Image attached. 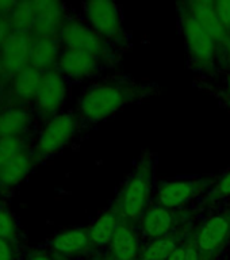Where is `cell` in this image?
<instances>
[{"instance_id":"cell-2","label":"cell","mask_w":230,"mask_h":260,"mask_svg":"<svg viewBox=\"0 0 230 260\" xmlns=\"http://www.w3.org/2000/svg\"><path fill=\"white\" fill-rule=\"evenodd\" d=\"M156 157L146 152L140 157L137 166L122 186L115 206L122 217V221L138 228L142 215L150 206L153 195Z\"/></svg>"},{"instance_id":"cell-8","label":"cell","mask_w":230,"mask_h":260,"mask_svg":"<svg viewBox=\"0 0 230 260\" xmlns=\"http://www.w3.org/2000/svg\"><path fill=\"white\" fill-rule=\"evenodd\" d=\"M68 93L69 81L57 69L44 72L42 84L31 105L38 123H44L62 113Z\"/></svg>"},{"instance_id":"cell-15","label":"cell","mask_w":230,"mask_h":260,"mask_svg":"<svg viewBox=\"0 0 230 260\" xmlns=\"http://www.w3.org/2000/svg\"><path fill=\"white\" fill-rule=\"evenodd\" d=\"M105 67L102 61L89 54L62 49L56 69L69 83H80L96 76Z\"/></svg>"},{"instance_id":"cell-9","label":"cell","mask_w":230,"mask_h":260,"mask_svg":"<svg viewBox=\"0 0 230 260\" xmlns=\"http://www.w3.org/2000/svg\"><path fill=\"white\" fill-rule=\"evenodd\" d=\"M217 182L215 176H192L166 180L158 184L154 205L170 210H178L194 198L202 195Z\"/></svg>"},{"instance_id":"cell-10","label":"cell","mask_w":230,"mask_h":260,"mask_svg":"<svg viewBox=\"0 0 230 260\" xmlns=\"http://www.w3.org/2000/svg\"><path fill=\"white\" fill-rule=\"evenodd\" d=\"M230 240V209L207 218L194 235L201 260H215Z\"/></svg>"},{"instance_id":"cell-22","label":"cell","mask_w":230,"mask_h":260,"mask_svg":"<svg viewBox=\"0 0 230 260\" xmlns=\"http://www.w3.org/2000/svg\"><path fill=\"white\" fill-rule=\"evenodd\" d=\"M180 235L167 236L162 239H156L148 241L141 249V260H168L175 249L180 245Z\"/></svg>"},{"instance_id":"cell-27","label":"cell","mask_w":230,"mask_h":260,"mask_svg":"<svg viewBox=\"0 0 230 260\" xmlns=\"http://www.w3.org/2000/svg\"><path fill=\"white\" fill-rule=\"evenodd\" d=\"M22 260H57V257L49 249H44V248H30V249L23 252Z\"/></svg>"},{"instance_id":"cell-7","label":"cell","mask_w":230,"mask_h":260,"mask_svg":"<svg viewBox=\"0 0 230 260\" xmlns=\"http://www.w3.org/2000/svg\"><path fill=\"white\" fill-rule=\"evenodd\" d=\"M83 19L111 46H123L126 32L121 8L113 2L93 0L83 3Z\"/></svg>"},{"instance_id":"cell-25","label":"cell","mask_w":230,"mask_h":260,"mask_svg":"<svg viewBox=\"0 0 230 260\" xmlns=\"http://www.w3.org/2000/svg\"><path fill=\"white\" fill-rule=\"evenodd\" d=\"M22 245L0 239V260H22Z\"/></svg>"},{"instance_id":"cell-11","label":"cell","mask_w":230,"mask_h":260,"mask_svg":"<svg viewBox=\"0 0 230 260\" xmlns=\"http://www.w3.org/2000/svg\"><path fill=\"white\" fill-rule=\"evenodd\" d=\"M31 41V34L12 31L0 48V85L8 83L16 73L30 65Z\"/></svg>"},{"instance_id":"cell-17","label":"cell","mask_w":230,"mask_h":260,"mask_svg":"<svg viewBox=\"0 0 230 260\" xmlns=\"http://www.w3.org/2000/svg\"><path fill=\"white\" fill-rule=\"evenodd\" d=\"M49 251L58 260H69L73 256L91 251L88 229L72 228L58 232L49 241Z\"/></svg>"},{"instance_id":"cell-14","label":"cell","mask_w":230,"mask_h":260,"mask_svg":"<svg viewBox=\"0 0 230 260\" xmlns=\"http://www.w3.org/2000/svg\"><path fill=\"white\" fill-rule=\"evenodd\" d=\"M186 6L195 19L202 24V27L214 40L218 48L219 58H226L230 32L225 28L215 11L214 0H192V2H186Z\"/></svg>"},{"instance_id":"cell-32","label":"cell","mask_w":230,"mask_h":260,"mask_svg":"<svg viewBox=\"0 0 230 260\" xmlns=\"http://www.w3.org/2000/svg\"><path fill=\"white\" fill-rule=\"evenodd\" d=\"M226 60L230 65V42H229V46H227V52H226Z\"/></svg>"},{"instance_id":"cell-31","label":"cell","mask_w":230,"mask_h":260,"mask_svg":"<svg viewBox=\"0 0 230 260\" xmlns=\"http://www.w3.org/2000/svg\"><path fill=\"white\" fill-rule=\"evenodd\" d=\"M168 260H187V248L184 245H179L172 255L168 257Z\"/></svg>"},{"instance_id":"cell-6","label":"cell","mask_w":230,"mask_h":260,"mask_svg":"<svg viewBox=\"0 0 230 260\" xmlns=\"http://www.w3.org/2000/svg\"><path fill=\"white\" fill-rule=\"evenodd\" d=\"M79 126L80 121L76 114L67 111L41 123L32 140V149L41 161L65 149L73 141Z\"/></svg>"},{"instance_id":"cell-5","label":"cell","mask_w":230,"mask_h":260,"mask_svg":"<svg viewBox=\"0 0 230 260\" xmlns=\"http://www.w3.org/2000/svg\"><path fill=\"white\" fill-rule=\"evenodd\" d=\"M58 40L62 49L76 50L95 57L103 64L111 65L114 62L113 46L102 38L84 19L69 15L64 27L61 28Z\"/></svg>"},{"instance_id":"cell-35","label":"cell","mask_w":230,"mask_h":260,"mask_svg":"<svg viewBox=\"0 0 230 260\" xmlns=\"http://www.w3.org/2000/svg\"><path fill=\"white\" fill-rule=\"evenodd\" d=\"M57 260H58V259H57Z\"/></svg>"},{"instance_id":"cell-13","label":"cell","mask_w":230,"mask_h":260,"mask_svg":"<svg viewBox=\"0 0 230 260\" xmlns=\"http://www.w3.org/2000/svg\"><path fill=\"white\" fill-rule=\"evenodd\" d=\"M36 20L31 36L37 38H58L69 18L64 3L57 0H36Z\"/></svg>"},{"instance_id":"cell-24","label":"cell","mask_w":230,"mask_h":260,"mask_svg":"<svg viewBox=\"0 0 230 260\" xmlns=\"http://www.w3.org/2000/svg\"><path fill=\"white\" fill-rule=\"evenodd\" d=\"M230 197V171L217 179L211 191L207 194L206 203H217Z\"/></svg>"},{"instance_id":"cell-4","label":"cell","mask_w":230,"mask_h":260,"mask_svg":"<svg viewBox=\"0 0 230 260\" xmlns=\"http://www.w3.org/2000/svg\"><path fill=\"white\" fill-rule=\"evenodd\" d=\"M179 27L184 38L187 52L195 68L203 72L213 73L215 71V61L219 57L218 48L210 34L195 19L186 2L179 3Z\"/></svg>"},{"instance_id":"cell-33","label":"cell","mask_w":230,"mask_h":260,"mask_svg":"<svg viewBox=\"0 0 230 260\" xmlns=\"http://www.w3.org/2000/svg\"><path fill=\"white\" fill-rule=\"evenodd\" d=\"M4 198V194H3V190H2V186H0V201Z\"/></svg>"},{"instance_id":"cell-23","label":"cell","mask_w":230,"mask_h":260,"mask_svg":"<svg viewBox=\"0 0 230 260\" xmlns=\"http://www.w3.org/2000/svg\"><path fill=\"white\" fill-rule=\"evenodd\" d=\"M0 239L22 245V229L15 213L4 202H0Z\"/></svg>"},{"instance_id":"cell-1","label":"cell","mask_w":230,"mask_h":260,"mask_svg":"<svg viewBox=\"0 0 230 260\" xmlns=\"http://www.w3.org/2000/svg\"><path fill=\"white\" fill-rule=\"evenodd\" d=\"M157 85L137 81L130 77H111L89 85L77 99L75 114L80 122L96 123L105 121L125 106L148 99Z\"/></svg>"},{"instance_id":"cell-18","label":"cell","mask_w":230,"mask_h":260,"mask_svg":"<svg viewBox=\"0 0 230 260\" xmlns=\"http://www.w3.org/2000/svg\"><path fill=\"white\" fill-rule=\"evenodd\" d=\"M138 228L122 221L114 233L106 253V260H141Z\"/></svg>"},{"instance_id":"cell-21","label":"cell","mask_w":230,"mask_h":260,"mask_svg":"<svg viewBox=\"0 0 230 260\" xmlns=\"http://www.w3.org/2000/svg\"><path fill=\"white\" fill-rule=\"evenodd\" d=\"M36 14V2H16L15 7L12 8L11 14L7 18L12 31L31 34Z\"/></svg>"},{"instance_id":"cell-30","label":"cell","mask_w":230,"mask_h":260,"mask_svg":"<svg viewBox=\"0 0 230 260\" xmlns=\"http://www.w3.org/2000/svg\"><path fill=\"white\" fill-rule=\"evenodd\" d=\"M187 248V260H201L199 259V253L196 251L194 243V236H190V240L186 243Z\"/></svg>"},{"instance_id":"cell-26","label":"cell","mask_w":230,"mask_h":260,"mask_svg":"<svg viewBox=\"0 0 230 260\" xmlns=\"http://www.w3.org/2000/svg\"><path fill=\"white\" fill-rule=\"evenodd\" d=\"M214 7L222 24L230 32V0H214Z\"/></svg>"},{"instance_id":"cell-19","label":"cell","mask_w":230,"mask_h":260,"mask_svg":"<svg viewBox=\"0 0 230 260\" xmlns=\"http://www.w3.org/2000/svg\"><path fill=\"white\" fill-rule=\"evenodd\" d=\"M61 53H62V46L58 38L32 37L31 46H30V65L40 69L41 72L56 69Z\"/></svg>"},{"instance_id":"cell-3","label":"cell","mask_w":230,"mask_h":260,"mask_svg":"<svg viewBox=\"0 0 230 260\" xmlns=\"http://www.w3.org/2000/svg\"><path fill=\"white\" fill-rule=\"evenodd\" d=\"M41 160L32 149V141L19 138L0 140V186L4 197L31 174Z\"/></svg>"},{"instance_id":"cell-28","label":"cell","mask_w":230,"mask_h":260,"mask_svg":"<svg viewBox=\"0 0 230 260\" xmlns=\"http://www.w3.org/2000/svg\"><path fill=\"white\" fill-rule=\"evenodd\" d=\"M11 27H10V23H8L7 19H3L0 18V48L3 46V44L7 41V38L11 36Z\"/></svg>"},{"instance_id":"cell-29","label":"cell","mask_w":230,"mask_h":260,"mask_svg":"<svg viewBox=\"0 0 230 260\" xmlns=\"http://www.w3.org/2000/svg\"><path fill=\"white\" fill-rule=\"evenodd\" d=\"M15 4L16 2H12V0H0V18L7 19L12 8L15 7Z\"/></svg>"},{"instance_id":"cell-20","label":"cell","mask_w":230,"mask_h":260,"mask_svg":"<svg viewBox=\"0 0 230 260\" xmlns=\"http://www.w3.org/2000/svg\"><path fill=\"white\" fill-rule=\"evenodd\" d=\"M121 222L122 217L115 205H113L105 213H102L95 219V222L89 228H87L91 249L109 247L110 241L113 239L114 233L118 229V226L121 225Z\"/></svg>"},{"instance_id":"cell-16","label":"cell","mask_w":230,"mask_h":260,"mask_svg":"<svg viewBox=\"0 0 230 260\" xmlns=\"http://www.w3.org/2000/svg\"><path fill=\"white\" fill-rule=\"evenodd\" d=\"M180 215L182 213L176 210H170L158 205H150L138 223V231L149 241L162 239L176 233L175 228L180 222Z\"/></svg>"},{"instance_id":"cell-12","label":"cell","mask_w":230,"mask_h":260,"mask_svg":"<svg viewBox=\"0 0 230 260\" xmlns=\"http://www.w3.org/2000/svg\"><path fill=\"white\" fill-rule=\"evenodd\" d=\"M38 130V121L31 107L7 106L0 107V140L19 138L32 141Z\"/></svg>"},{"instance_id":"cell-34","label":"cell","mask_w":230,"mask_h":260,"mask_svg":"<svg viewBox=\"0 0 230 260\" xmlns=\"http://www.w3.org/2000/svg\"><path fill=\"white\" fill-rule=\"evenodd\" d=\"M0 202H2V201H0Z\"/></svg>"}]
</instances>
